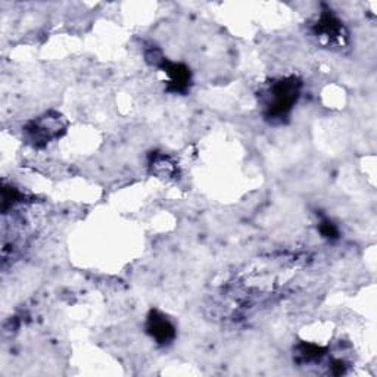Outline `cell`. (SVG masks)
Returning a JSON list of instances; mask_svg holds the SVG:
<instances>
[{
	"instance_id": "cell-2",
	"label": "cell",
	"mask_w": 377,
	"mask_h": 377,
	"mask_svg": "<svg viewBox=\"0 0 377 377\" xmlns=\"http://www.w3.org/2000/svg\"><path fill=\"white\" fill-rule=\"evenodd\" d=\"M146 332L156 340L158 344L163 345L171 342L175 336V327L173 326V323L167 317L156 311H152L148 317Z\"/></svg>"
},
{
	"instance_id": "cell-3",
	"label": "cell",
	"mask_w": 377,
	"mask_h": 377,
	"mask_svg": "<svg viewBox=\"0 0 377 377\" xmlns=\"http://www.w3.org/2000/svg\"><path fill=\"white\" fill-rule=\"evenodd\" d=\"M159 66L166 69V73L170 77V88L173 92H186L189 88L190 84V73L189 69L182 65V64H171V62H166V59L163 58L161 59Z\"/></svg>"
},
{
	"instance_id": "cell-4",
	"label": "cell",
	"mask_w": 377,
	"mask_h": 377,
	"mask_svg": "<svg viewBox=\"0 0 377 377\" xmlns=\"http://www.w3.org/2000/svg\"><path fill=\"white\" fill-rule=\"evenodd\" d=\"M342 23H340L335 15L330 12H325L315 24V34L318 37L327 39L330 42L340 40V34H342Z\"/></svg>"
},
{
	"instance_id": "cell-1",
	"label": "cell",
	"mask_w": 377,
	"mask_h": 377,
	"mask_svg": "<svg viewBox=\"0 0 377 377\" xmlns=\"http://www.w3.org/2000/svg\"><path fill=\"white\" fill-rule=\"evenodd\" d=\"M299 87L301 84L295 79L280 80L274 83L270 87V91H268L265 100L267 118L283 121V118L289 115L299 98Z\"/></svg>"
},
{
	"instance_id": "cell-5",
	"label": "cell",
	"mask_w": 377,
	"mask_h": 377,
	"mask_svg": "<svg viewBox=\"0 0 377 377\" xmlns=\"http://www.w3.org/2000/svg\"><path fill=\"white\" fill-rule=\"evenodd\" d=\"M320 230H321V235L325 236V238H327V239H335V238H337V228H336V226H335L332 221H329V220H325V221L321 223Z\"/></svg>"
}]
</instances>
